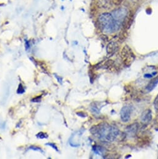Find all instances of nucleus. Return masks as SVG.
<instances>
[{
	"label": "nucleus",
	"instance_id": "nucleus-12",
	"mask_svg": "<svg viewBox=\"0 0 158 159\" xmlns=\"http://www.w3.org/2000/svg\"><path fill=\"white\" fill-rule=\"evenodd\" d=\"M37 137H39V139H44V138H47V135L45 133L43 132H40L37 135Z\"/></svg>",
	"mask_w": 158,
	"mask_h": 159
},
{
	"label": "nucleus",
	"instance_id": "nucleus-9",
	"mask_svg": "<svg viewBox=\"0 0 158 159\" xmlns=\"http://www.w3.org/2000/svg\"><path fill=\"white\" fill-rule=\"evenodd\" d=\"M137 130H138V124H134L130 125L126 129V132H128V134L129 135H130L131 136H133L134 135H135Z\"/></svg>",
	"mask_w": 158,
	"mask_h": 159
},
{
	"label": "nucleus",
	"instance_id": "nucleus-1",
	"mask_svg": "<svg viewBox=\"0 0 158 159\" xmlns=\"http://www.w3.org/2000/svg\"><path fill=\"white\" fill-rule=\"evenodd\" d=\"M91 132L99 139L104 142H113L119 135L120 131L115 127L103 122L94 127Z\"/></svg>",
	"mask_w": 158,
	"mask_h": 159
},
{
	"label": "nucleus",
	"instance_id": "nucleus-11",
	"mask_svg": "<svg viewBox=\"0 0 158 159\" xmlns=\"http://www.w3.org/2000/svg\"><path fill=\"white\" fill-rule=\"evenodd\" d=\"M153 104H154V109H155V111L158 112V95L157 96V97L155 98L154 101V102H153Z\"/></svg>",
	"mask_w": 158,
	"mask_h": 159
},
{
	"label": "nucleus",
	"instance_id": "nucleus-17",
	"mask_svg": "<svg viewBox=\"0 0 158 159\" xmlns=\"http://www.w3.org/2000/svg\"><path fill=\"white\" fill-rule=\"evenodd\" d=\"M29 48V44L28 41H26V49H28Z\"/></svg>",
	"mask_w": 158,
	"mask_h": 159
},
{
	"label": "nucleus",
	"instance_id": "nucleus-13",
	"mask_svg": "<svg viewBox=\"0 0 158 159\" xmlns=\"http://www.w3.org/2000/svg\"><path fill=\"white\" fill-rule=\"evenodd\" d=\"M24 92V89L23 86L21 84H20V86H19V88H18V94H23Z\"/></svg>",
	"mask_w": 158,
	"mask_h": 159
},
{
	"label": "nucleus",
	"instance_id": "nucleus-3",
	"mask_svg": "<svg viewBox=\"0 0 158 159\" xmlns=\"http://www.w3.org/2000/svg\"><path fill=\"white\" fill-rule=\"evenodd\" d=\"M121 57L126 65H130L134 59V54L128 46H125L121 51Z\"/></svg>",
	"mask_w": 158,
	"mask_h": 159
},
{
	"label": "nucleus",
	"instance_id": "nucleus-5",
	"mask_svg": "<svg viewBox=\"0 0 158 159\" xmlns=\"http://www.w3.org/2000/svg\"><path fill=\"white\" fill-rule=\"evenodd\" d=\"M132 111H133V108L131 106H124L121 110V112H120L121 120L125 122H128L130 119Z\"/></svg>",
	"mask_w": 158,
	"mask_h": 159
},
{
	"label": "nucleus",
	"instance_id": "nucleus-14",
	"mask_svg": "<svg viewBox=\"0 0 158 159\" xmlns=\"http://www.w3.org/2000/svg\"><path fill=\"white\" fill-rule=\"evenodd\" d=\"M112 2L116 5H120L122 3L123 0H112Z\"/></svg>",
	"mask_w": 158,
	"mask_h": 159
},
{
	"label": "nucleus",
	"instance_id": "nucleus-10",
	"mask_svg": "<svg viewBox=\"0 0 158 159\" xmlns=\"http://www.w3.org/2000/svg\"><path fill=\"white\" fill-rule=\"evenodd\" d=\"M157 83H158V77L153 79V80H152L148 84V85L146 88V90L148 91H151L156 87V86L157 84Z\"/></svg>",
	"mask_w": 158,
	"mask_h": 159
},
{
	"label": "nucleus",
	"instance_id": "nucleus-15",
	"mask_svg": "<svg viewBox=\"0 0 158 159\" xmlns=\"http://www.w3.org/2000/svg\"><path fill=\"white\" fill-rule=\"evenodd\" d=\"M29 149H33V150H34L40 151V152H42V150H41L40 148H39V147H34V146H31V147H29Z\"/></svg>",
	"mask_w": 158,
	"mask_h": 159
},
{
	"label": "nucleus",
	"instance_id": "nucleus-8",
	"mask_svg": "<svg viewBox=\"0 0 158 159\" xmlns=\"http://www.w3.org/2000/svg\"><path fill=\"white\" fill-rule=\"evenodd\" d=\"M118 48V43L116 41H111L107 47V51L108 54H112L115 51H116Z\"/></svg>",
	"mask_w": 158,
	"mask_h": 159
},
{
	"label": "nucleus",
	"instance_id": "nucleus-4",
	"mask_svg": "<svg viewBox=\"0 0 158 159\" xmlns=\"http://www.w3.org/2000/svg\"><path fill=\"white\" fill-rule=\"evenodd\" d=\"M128 14V11L125 8H120L116 10L112 14L116 21L120 23H122Z\"/></svg>",
	"mask_w": 158,
	"mask_h": 159
},
{
	"label": "nucleus",
	"instance_id": "nucleus-2",
	"mask_svg": "<svg viewBox=\"0 0 158 159\" xmlns=\"http://www.w3.org/2000/svg\"><path fill=\"white\" fill-rule=\"evenodd\" d=\"M99 23L101 30L107 33H112L119 29L120 23L116 21L112 14L105 13L99 18Z\"/></svg>",
	"mask_w": 158,
	"mask_h": 159
},
{
	"label": "nucleus",
	"instance_id": "nucleus-16",
	"mask_svg": "<svg viewBox=\"0 0 158 159\" xmlns=\"http://www.w3.org/2000/svg\"><path fill=\"white\" fill-rule=\"evenodd\" d=\"M46 145H49V146L52 147L53 148H54L55 150H56L57 151H58V149H57V148L55 147V145L54 144H53V143H47Z\"/></svg>",
	"mask_w": 158,
	"mask_h": 159
},
{
	"label": "nucleus",
	"instance_id": "nucleus-7",
	"mask_svg": "<svg viewBox=\"0 0 158 159\" xmlns=\"http://www.w3.org/2000/svg\"><path fill=\"white\" fill-rule=\"evenodd\" d=\"M151 119H152V113L151 110L147 109L145 111L141 116V121L144 124H147L151 122Z\"/></svg>",
	"mask_w": 158,
	"mask_h": 159
},
{
	"label": "nucleus",
	"instance_id": "nucleus-18",
	"mask_svg": "<svg viewBox=\"0 0 158 159\" xmlns=\"http://www.w3.org/2000/svg\"><path fill=\"white\" fill-rule=\"evenodd\" d=\"M144 77H152V74H146L144 75Z\"/></svg>",
	"mask_w": 158,
	"mask_h": 159
},
{
	"label": "nucleus",
	"instance_id": "nucleus-6",
	"mask_svg": "<svg viewBox=\"0 0 158 159\" xmlns=\"http://www.w3.org/2000/svg\"><path fill=\"white\" fill-rule=\"evenodd\" d=\"M97 5L99 8L104 10H109L112 7V0H98Z\"/></svg>",
	"mask_w": 158,
	"mask_h": 159
}]
</instances>
